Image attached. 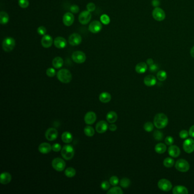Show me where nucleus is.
Here are the masks:
<instances>
[{
	"mask_svg": "<svg viewBox=\"0 0 194 194\" xmlns=\"http://www.w3.org/2000/svg\"><path fill=\"white\" fill-rule=\"evenodd\" d=\"M61 149H62L61 145H59V144L57 143H54V144L52 145V150L54 151H55V152H58V151H59Z\"/></svg>",
	"mask_w": 194,
	"mask_h": 194,
	"instance_id": "49",
	"label": "nucleus"
},
{
	"mask_svg": "<svg viewBox=\"0 0 194 194\" xmlns=\"http://www.w3.org/2000/svg\"><path fill=\"white\" fill-rule=\"evenodd\" d=\"M157 78L160 81H165L167 79V73L163 70L160 71L157 74Z\"/></svg>",
	"mask_w": 194,
	"mask_h": 194,
	"instance_id": "36",
	"label": "nucleus"
},
{
	"mask_svg": "<svg viewBox=\"0 0 194 194\" xmlns=\"http://www.w3.org/2000/svg\"><path fill=\"white\" fill-rule=\"evenodd\" d=\"M99 100L103 103H109L111 100V95L108 92H103L99 96Z\"/></svg>",
	"mask_w": 194,
	"mask_h": 194,
	"instance_id": "27",
	"label": "nucleus"
},
{
	"mask_svg": "<svg viewBox=\"0 0 194 194\" xmlns=\"http://www.w3.org/2000/svg\"><path fill=\"white\" fill-rule=\"evenodd\" d=\"M75 151L73 147L69 145H67L63 146L62 148V156L66 160H71L74 156Z\"/></svg>",
	"mask_w": 194,
	"mask_h": 194,
	"instance_id": "3",
	"label": "nucleus"
},
{
	"mask_svg": "<svg viewBox=\"0 0 194 194\" xmlns=\"http://www.w3.org/2000/svg\"><path fill=\"white\" fill-rule=\"evenodd\" d=\"M165 143L166 145H170V146L172 145L174 143V138L172 137H171V136H168V137H166L165 138Z\"/></svg>",
	"mask_w": 194,
	"mask_h": 194,
	"instance_id": "48",
	"label": "nucleus"
},
{
	"mask_svg": "<svg viewBox=\"0 0 194 194\" xmlns=\"http://www.w3.org/2000/svg\"><path fill=\"white\" fill-rule=\"evenodd\" d=\"M82 40V38L79 34L74 33L69 36V42L70 45L76 46L80 45Z\"/></svg>",
	"mask_w": 194,
	"mask_h": 194,
	"instance_id": "13",
	"label": "nucleus"
},
{
	"mask_svg": "<svg viewBox=\"0 0 194 194\" xmlns=\"http://www.w3.org/2000/svg\"><path fill=\"white\" fill-rule=\"evenodd\" d=\"M16 46V41L12 37H7L2 42V48L5 52H10Z\"/></svg>",
	"mask_w": 194,
	"mask_h": 194,
	"instance_id": "4",
	"label": "nucleus"
},
{
	"mask_svg": "<svg viewBox=\"0 0 194 194\" xmlns=\"http://www.w3.org/2000/svg\"><path fill=\"white\" fill-rule=\"evenodd\" d=\"M153 137L157 141H161L163 138V134L160 131H155L153 133Z\"/></svg>",
	"mask_w": 194,
	"mask_h": 194,
	"instance_id": "39",
	"label": "nucleus"
},
{
	"mask_svg": "<svg viewBox=\"0 0 194 194\" xmlns=\"http://www.w3.org/2000/svg\"><path fill=\"white\" fill-rule=\"evenodd\" d=\"M52 166L57 171H62L65 169L66 163L63 159L60 158H56L52 160Z\"/></svg>",
	"mask_w": 194,
	"mask_h": 194,
	"instance_id": "7",
	"label": "nucleus"
},
{
	"mask_svg": "<svg viewBox=\"0 0 194 194\" xmlns=\"http://www.w3.org/2000/svg\"><path fill=\"white\" fill-rule=\"evenodd\" d=\"M96 120V114L93 112H88L84 116V121L88 125H92Z\"/></svg>",
	"mask_w": 194,
	"mask_h": 194,
	"instance_id": "18",
	"label": "nucleus"
},
{
	"mask_svg": "<svg viewBox=\"0 0 194 194\" xmlns=\"http://www.w3.org/2000/svg\"><path fill=\"white\" fill-rule=\"evenodd\" d=\"M154 124H153L151 122L148 121L144 124L143 128L145 131L147 132H151L154 129Z\"/></svg>",
	"mask_w": 194,
	"mask_h": 194,
	"instance_id": "38",
	"label": "nucleus"
},
{
	"mask_svg": "<svg viewBox=\"0 0 194 194\" xmlns=\"http://www.w3.org/2000/svg\"><path fill=\"white\" fill-rule=\"evenodd\" d=\"M91 14L88 11H83L81 12L79 16V21L82 25H87L89 23L91 19Z\"/></svg>",
	"mask_w": 194,
	"mask_h": 194,
	"instance_id": "11",
	"label": "nucleus"
},
{
	"mask_svg": "<svg viewBox=\"0 0 194 194\" xmlns=\"http://www.w3.org/2000/svg\"><path fill=\"white\" fill-rule=\"evenodd\" d=\"M189 136L193 138H194V125L191 126L189 129Z\"/></svg>",
	"mask_w": 194,
	"mask_h": 194,
	"instance_id": "52",
	"label": "nucleus"
},
{
	"mask_svg": "<svg viewBox=\"0 0 194 194\" xmlns=\"http://www.w3.org/2000/svg\"><path fill=\"white\" fill-rule=\"evenodd\" d=\"M84 133L88 137H92L95 134V130L91 126H87L84 128Z\"/></svg>",
	"mask_w": 194,
	"mask_h": 194,
	"instance_id": "33",
	"label": "nucleus"
},
{
	"mask_svg": "<svg viewBox=\"0 0 194 194\" xmlns=\"http://www.w3.org/2000/svg\"><path fill=\"white\" fill-rule=\"evenodd\" d=\"M158 186L160 190L165 192L170 191L172 189V183L166 179H161L158 182Z\"/></svg>",
	"mask_w": 194,
	"mask_h": 194,
	"instance_id": "6",
	"label": "nucleus"
},
{
	"mask_svg": "<svg viewBox=\"0 0 194 194\" xmlns=\"http://www.w3.org/2000/svg\"><path fill=\"white\" fill-rule=\"evenodd\" d=\"M167 150V147L165 144L163 143H159L155 146V151L158 154H163Z\"/></svg>",
	"mask_w": 194,
	"mask_h": 194,
	"instance_id": "29",
	"label": "nucleus"
},
{
	"mask_svg": "<svg viewBox=\"0 0 194 194\" xmlns=\"http://www.w3.org/2000/svg\"><path fill=\"white\" fill-rule=\"evenodd\" d=\"M70 10L72 13L76 14V13H78V12H79V6L76 5H73L71 6Z\"/></svg>",
	"mask_w": 194,
	"mask_h": 194,
	"instance_id": "50",
	"label": "nucleus"
},
{
	"mask_svg": "<svg viewBox=\"0 0 194 194\" xmlns=\"http://www.w3.org/2000/svg\"><path fill=\"white\" fill-rule=\"evenodd\" d=\"M9 21V16L7 13L5 12L0 13V23L2 25H6Z\"/></svg>",
	"mask_w": 194,
	"mask_h": 194,
	"instance_id": "31",
	"label": "nucleus"
},
{
	"mask_svg": "<svg viewBox=\"0 0 194 194\" xmlns=\"http://www.w3.org/2000/svg\"><path fill=\"white\" fill-rule=\"evenodd\" d=\"M168 122L167 116L163 113H158L154 117V125L158 129L165 128L167 125Z\"/></svg>",
	"mask_w": 194,
	"mask_h": 194,
	"instance_id": "1",
	"label": "nucleus"
},
{
	"mask_svg": "<svg viewBox=\"0 0 194 194\" xmlns=\"http://www.w3.org/2000/svg\"><path fill=\"white\" fill-rule=\"evenodd\" d=\"M148 69V64L145 62H140L136 66L135 70L138 74H141L145 73Z\"/></svg>",
	"mask_w": 194,
	"mask_h": 194,
	"instance_id": "24",
	"label": "nucleus"
},
{
	"mask_svg": "<svg viewBox=\"0 0 194 194\" xmlns=\"http://www.w3.org/2000/svg\"><path fill=\"white\" fill-rule=\"evenodd\" d=\"M175 164V161L170 157H167L163 160V165L167 168H171Z\"/></svg>",
	"mask_w": 194,
	"mask_h": 194,
	"instance_id": "32",
	"label": "nucleus"
},
{
	"mask_svg": "<svg viewBox=\"0 0 194 194\" xmlns=\"http://www.w3.org/2000/svg\"><path fill=\"white\" fill-rule=\"evenodd\" d=\"M158 69V67L155 64H153L149 66V70L151 72H155Z\"/></svg>",
	"mask_w": 194,
	"mask_h": 194,
	"instance_id": "51",
	"label": "nucleus"
},
{
	"mask_svg": "<svg viewBox=\"0 0 194 194\" xmlns=\"http://www.w3.org/2000/svg\"><path fill=\"white\" fill-rule=\"evenodd\" d=\"M100 21H101V23L104 24V25H108L110 21V18L107 14H103L100 17Z\"/></svg>",
	"mask_w": 194,
	"mask_h": 194,
	"instance_id": "40",
	"label": "nucleus"
},
{
	"mask_svg": "<svg viewBox=\"0 0 194 194\" xmlns=\"http://www.w3.org/2000/svg\"><path fill=\"white\" fill-rule=\"evenodd\" d=\"M74 16L71 13H66L63 16V23L66 26H70L74 23Z\"/></svg>",
	"mask_w": 194,
	"mask_h": 194,
	"instance_id": "15",
	"label": "nucleus"
},
{
	"mask_svg": "<svg viewBox=\"0 0 194 194\" xmlns=\"http://www.w3.org/2000/svg\"><path fill=\"white\" fill-rule=\"evenodd\" d=\"M58 80L63 83H69L72 80V74L67 69H60L57 73Z\"/></svg>",
	"mask_w": 194,
	"mask_h": 194,
	"instance_id": "2",
	"label": "nucleus"
},
{
	"mask_svg": "<svg viewBox=\"0 0 194 194\" xmlns=\"http://www.w3.org/2000/svg\"><path fill=\"white\" fill-rule=\"evenodd\" d=\"M131 180L127 178H124L120 181V185L123 188H128L131 185Z\"/></svg>",
	"mask_w": 194,
	"mask_h": 194,
	"instance_id": "34",
	"label": "nucleus"
},
{
	"mask_svg": "<svg viewBox=\"0 0 194 194\" xmlns=\"http://www.w3.org/2000/svg\"><path fill=\"white\" fill-rule=\"evenodd\" d=\"M189 136V133L186 130H182L179 133V137L182 139L187 138Z\"/></svg>",
	"mask_w": 194,
	"mask_h": 194,
	"instance_id": "46",
	"label": "nucleus"
},
{
	"mask_svg": "<svg viewBox=\"0 0 194 194\" xmlns=\"http://www.w3.org/2000/svg\"><path fill=\"white\" fill-rule=\"evenodd\" d=\"M175 167L178 171L186 172L190 169V164L186 160L180 159L177 160L175 164Z\"/></svg>",
	"mask_w": 194,
	"mask_h": 194,
	"instance_id": "5",
	"label": "nucleus"
},
{
	"mask_svg": "<svg viewBox=\"0 0 194 194\" xmlns=\"http://www.w3.org/2000/svg\"><path fill=\"white\" fill-rule=\"evenodd\" d=\"M56 74L55 69L53 68H48L46 71V74L48 77H54Z\"/></svg>",
	"mask_w": 194,
	"mask_h": 194,
	"instance_id": "43",
	"label": "nucleus"
},
{
	"mask_svg": "<svg viewBox=\"0 0 194 194\" xmlns=\"http://www.w3.org/2000/svg\"><path fill=\"white\" fill-rule=\"evenodd\" d=\"M117 126L115 124H111L110 125H109V129L110 131H116L117 130Z\"/></svg>",
	"mask_w": 194,
	"mask_h": 194,
	"instance_id": "54",
	"label": "nucleus"
},
{
	"mask_svg": "<svg viewBox=\"0 0 194 194\" xmlns=\"http://www.w3.org/2000/svg\"><path fill=\"white\" fill-rule=\"evenodd\" d=\"M53 39L49 35H45L41 40V45L44 48H49L53 43Z\"/></svg>",
	"mask_w": 194,
	"mask_h": 194,
	"instance_id": "16",
	"label": "nucleus"
},
{
	"mask_svg": "<svg viewBox=\"0 0 194 194\" xmlns=\"http://www.w3.org/2000/svg\"><path fill=\"white\" fill-rule=\"evenodd\" d=\"M38 150L42 154H48L51 151L52 146L48 143H42L38 147Z\"/></svg>",
	"mask_w": 194,
	"mask_h": 194,
	"instance_id": "21",
	"label": "nucleus"
},
{
	"mask_svg": "<svg viewBox=\"0 0 194 194\" xmlns=\"http://www.w3.org/2000/svg\"><path fill=\"white\" fill-rule=\"evenodd\" d=\"M190 54L191 55V57L194 58V46H193L192 47V48L191 49V51H190Z\"/></svg>",
	"mask_w": 194,
	"mask_h": 194,
	"instance_id": "56",
	"label": "nucleus"
},
{
	"mask_svg": "<svg viewBox=\"0 0 194 194\" xmlns=\"http://www.w3.org/2000/svg\"><path fill=\"white\" fill-rule=\"evenodd\" d=\"M119 182V179L118 177H117L116 176H112L109 179V183H110L111 185H112L113 186L117 185Z\"/></svg>",
	"mask_w": 194,
	"mask_h": 194,
	"instance_id": "42",
	"label": "nucleus"
},
{
	"mask_svg": "<svg viewBox=\"0 0 194 194\" xmlns=\"http://www.w3.org/2000/svg\"><path fill=\"white\" fill-rule=\"evenodd\" d=\"M86 55L84 52L81 51H75L72 55V59L75 63L81 64L85 62Z\"/></svg>",
	"mask_w": 194,
	"mask_h": 194,
	"instance_id": "9",
	"label": "nucleus"
},
{
	"mask_svg": "<svg viewBox=\"0 0 194 194\" xmlns=\"http://www.w3.org/2000/svg\"><path fill=\"white\" fill-rule=\"evenodd\" d=\"M143 82L144 84L148 87H152L155 85V84L157 83V79L156 78L151 75H149L146 76L143 80Z\"/></svg>",
	"mask_w": 194,
	"mask_h": 194,
	"instance_id": "22",
	"label": "nucleus"
},
{
	"mask_svg": "<svg viewBox=\"0 0 194 194\" xmlns=\"http://www.w3.org/2000/svg\"><path fill=\"white\" fill-rule=\"evenodd\" d=\"M172 193L174 194H187L188 190L184 186H177L172 189Z\"/></svg>",
	"mask_w": 194,
	"mask_h": 194,
	"instance_id": "25",
	"label": "nucleus"
},
{
	"mask_svg": "<svg viewBox=\"0 0 194 194\" xmlns=\"http://www.w3.org/2000/svg\"><path fill=\"white\" fill-rule=\"evenodd\" d=\"M87 9L88 11H89L90 12H93L96 9V5H95V4L94 3L90 2V3L87 4Z\"/></svg>",
	"mask_w": 194,
	"mask_h": 194,
	"instance_id": "44",
	"label": "nucleus"
},
{
	"mask_svg": "<svg viewBox=\"0 0 194 194\" xmlns=\"http://www.w3.org/2000/svg\"><path fill=\"white\" fill-rule=\"evenodd\" d=\"M152 16L155 21H162L166 17L165 13L161 8L157 7L154 9L152 12Z\"/></svg>",
	"mask_w": 194,
	"mask_h": 194,
	"instance_id": "8",
	"label": "nucleus"
},
{
	"mask_svg": "<svg viewBox=\"0 0 194 194\" xmlns=\"http://www.w3.org/2000/svg\"><path fill=\"white\" fill-rule=\"evenodd\" d=\"M108 128V124L105 121H100L98 122L96 125V131L98 133H105Z\"/></svg>",
	"mask_w": 194,
	"mask_h": 194,
	"instance_id": "19",
	"label": "nucleus"
},
{
	"mask_svg": "<svg viewBox=\"0 0 194 194\" xmlns=\"http://www.w3.org/2000/svg\"><path fill=\"white\" fill-rule=\"evenodd\" d=\"M12 176L9 172H5L1 174L0 183L2 184H7L11 182Z\"/></svg>",
	"mask_w": 194,
	"mask_h": 194,
	"instance_id": "23",
	"label": "nucleus"
},
{
	"mask_svg": "<svg viewBox=\"0 0 194 194\" xmlns=\"http://www.w3.org/2000/svg\"><path fill=\"white\" fill-rule=\"evenodd\" d=\"M117 114L114 111H110L107 114V120L109 123H114L117 120Z\"/></svg>",
	"mask_w": 194,
	"mask_h": 194,
	"instance_id": "28",
	"label": "nucleus"
},
{
	"mask_svg": "<svg viewBox=\"0 0 194 194\" xmlns=\"http://www.w3.org/2000/svg\"><path fill=\"white\" fill-rule=\"evenodd\" d=\"M169 154L173 158H177L181 154V150L176 145H171L168 149Z\"/></svg>",
	"mask_w": 194,
	"mask_h": 194,
	"instance_id": "20",
	"label": "nucleus"
},
{
	"mask_svg": "<svg viewBox=\"0 0 194 194\" xmlns=\"http://www.w3.org/2000/svg\"><path fill=\"white\" fill-rule=\"evenodd\" d=\"M102 24L98 21H93L90 24L88 30L93 34L99 33L102 29Z\"/></svg>",
	"mask_w": 194,
	"mask_h": 194,
	"instance_id": "12",
	"label": "nucleus"
},
{
	"mask_svg": "<svg viewBox=\"0 0 194 194\" xmlns=\"http://www.w3.org/2000/svg\"><path fill=\"white\" fill-rule=\"evenodd\" d=\"M123 193V191L119 187H114L109 190L107 193L108 194H122Z\"/></svg>",
	"mask_w": 194,
	"mask_h": 194,
	"instance_id": "37",
	"label": "nucleus"
},
{
	"mask_svg": "<svg viewBox=\"0 0 194 194\" xmlns=\"http://www.w3.org/2000/svg\"><path fill=\"white\" fill-rule=\"evenodd\" d=\"M146 64L148 66H150V65L154 64V61H153V60L152 59L149 58L148 59H147V60H146Z\"/></svg>",
	"mask_w": 194,
	"mask_h": 194,
	"instance_id": "55",
	"label": "nucleus"
},
{
	"mask_svg": "<svg viewBox=\"0 0 194 194\" xmlns=\"http://www.w3.org/2000/svg\"><path fill=\"white\" fill-rule=\"evenodd\" d=\"M58 132L55 128H49L47 130L45 133L46 139L49 141H53L57 138Z\"/></svg>",
	"mask_w": 194,
	"mask_h": 194,
	"instance_id": "14",
	"label": "nucleus"
},
{
	"mask_svg": "<svg viewBox=\"0 0 194 194\" xmlns=\"http://www.w3.org/2000/svg\"><path fill=\"white\" fill-rule=\"evenodd\" d=\"M65 175L68 178H72L76 175V170L73 167H68L65 170Z\"/></svg>",
	"mask_w": 194,
	"mask_h": 194,
	"instance_id": "35",
	"label": "nucleus"
},
{
	"mask_svg": "<svg viewBox=\"0 0 194 194\" xmlns=\"http://www.w3.org/2000/svg\"><path fill=\"white\" fill-rule=\"evenodd\" d=\"M152 6H154L155 7H158L160 5V0H153L151 2Z\"/></svg>",
	"mask_w": 194,
	"mask_h": 194,
	"instance_id": "53",
	"label": "nucleus"
},
{
	"mask_svg": "<svg viewBox=\"0 0 194 194\" xmlns=\"http://www.w3.org/2000/svg\"><path fill=\"white\" fill-rule=\"evenodd\" d=\"M110 184L108 181H104L101 184V187L103 190H108L110 188Z\"/></svg>",
	"mask_w": 194,
	"mask_h": 194,
	"instance_id": "47",
	"label": "nucleus"
},
{
	"mask_svg": "<svg viewBox=\"0 0 194 194\" xmlns=\"http://www.w3.org/2000/svg\"><path fill=\"white\" fill-rule=\"evenodd\" d=\"M64 61L61 57H55L52 60V66L55 69H60L63 66Z\"/></svg>",
	"mask_w": 194,
	"mask_h": 194,
	"instance_id": "26",
	"label": "nucleus"
},
{
	"mask_svg": "<svg viewBox=\"0 0 194 194\" xmlns=\"http://www.w3.org/2000/svg\"><path fill=\"white\" fill-rule=\"evenodd\" d=\"M18 5L22 8H26L29 5V0H19Z\"/></svg>",
	"mask_w": 194,
	"mask_h": 194,
	"instance_id": "41",
	"label": "nucleus"
},
{
	"mask_svg": "<svg viewBox=\"0 0 194 194\" xmlns=\"http://www.w3.org/2000/svg\"><path fill=\"white\" fill-rule=\"evenodd\" d=\"M46 28L44 27V26H40L38 29H37V32L40 35H46Z\"/></svg>",
	"mask_w": 194,
	"mask_h": 194,
	"instance_id": "45",
	"label": "nucleus"
},
{
	"mask_svg": "<svg viewBox=\"0 0 194 194\" xmlns=\"http://www.w3.org/2000/svg\"><path fill=\"white\" fill-rule=\"evenodd\" d=\"M54 44L55 46L57 48H65L67 45V42L66 39H64L62 37H57V38H55L54 40Z\"/></svg>",
	"mask_w": 194,
	"mask_h": 194,
	"instance_id": "17",
	"label": "nucleus"
},
{
	"mask_svg": "<svg viewBox=\"0 0 194 194\" xmlns=\"http://www.w3.org/2000/svg\"><path fill=\"white\" fill-rule=\"evenodd\" d=\"M183 148L184 151L188 154H191L194 151V140L192 138L186 140L183 144Z\"/></svg>",
	"mask_w": 194,
	"mask_h": 194,
	"instance_id": "10",
	"label": "nucleus"
},
{
	"mask_svg": "<svg viewBox=\"0 0 194 194\" xmlns=\"http://www.w3.org/2000/svg\"><path fill=\"white\" fill-rule=\"evenodd\" d=\"M62 140L64 143H69L72 141L73 137L71 133H70L69 131H65L62 135Z\"/></svg>",
	"mask_w": 194,
	"mask_h": 194,
	"instance_id": "30",
	"label": "nucleus"
}]
</instances>
